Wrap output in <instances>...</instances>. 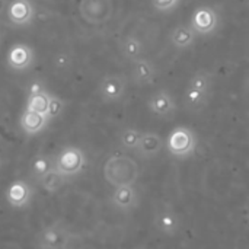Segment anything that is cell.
Instances as JSON below:
<instances>
[{"label":"cell","mask_w":249,"mask_h":249,"mask_svg":"<svg viewBox=\"0 0 249 249\" xmlns=\"http://www.w3.org/2000/svg\"><path fill=\"white\" fill-rule=\"evenodd\" d=\"M85 165H86V156L83 150L74 146L64 147L54 159V168L66 178L74 177L79 172H82Z\"/></svg>","instance_id":"277c9868"},{"label":"cell","mask_w":249,"mask_h":249,"mask_svg":"<svg viewBox=\"0 0 249 249\" xmlns=\"http://www.w3.org/2000/svg\"><path fill=\"white\" fill-rule=\"evenodd\" d=\"M80 16L90 25H102L112 18V0H80Z\"/></svg>","instance_id":"5b68a950"},{"label":"cell","mask_w":249,"mask_h":249,"mask_svg":"<svg viewBox=\"0 0 249 249\" xmlns=\"http://www.w3.org/2000/svg\"><path fill=\"white\" fill-rule=\"evenodd\" d=\"M143 51H144V45H143L140 38H137L134 35H128V36L123 38V41H121V53H123V55L125 58L133 61V60L142 57Z\"/></svg>","instance_id":"d6986e66"},{"label":"cell","mask_w":249,"mask_h":249,"mask_svg":"<svg viewBox=\"0 0 249 249\" xmlns=\"http://www.w3.org/2000/svg\"><path fill=\"white\" fill-rule=\"evenodd\" d=\"M142 131L137 130V128H124L120 134V143H121V147H124L125 150H136L140 139H142Z\"/></svg>","instance_id":"603a6c76"},{"label":"cell","mask_w":249,"mask_h":249,"mask_svg":"<svg viewBox=\"0 0 249 249\" xmlns=\"http://www.w3.org/2000/svg\"><path fill=\"white\" fill-rule=\"evenodd\" d=\"M98 92L104 102L107 104L118 102L125 96L127 79L123 74H108L101 80L98 86Z\"/></svg>","instance_id":"52a82bcc"},{"label":"cell","mask_w":249,"mask_h":249,"mask_svg":"<svg viewBox=\"0 0 249 249\" xmlns=\"http://www.w3.org/2000/svg\"><path fill=\"white\" fill-rule=\"evenodd\" d=\"M31 198H32V188L25 181H15L6 191L7 203L16 209L28 206Z\"/></svg>","instance_id":"2e32d148"},{"label":"cell","mask_w":249,"mask_h":249,"mask_svg":"<svg viewBox=\"0 0 249 249\" xmlns=\"http://www.w3.org/2000/svg\"><path fill=\"white\" fill-rule=\"evenodd\" d=\"M54 168V159L48 155H39L34 159L31 165V177L38 182L45 174H48Z\"/></svg>","instance_id":"44dd1931"},{"label":"cell","mask_w":249,"mask_h":249,"mask_svg":"<svg viewBox=\"0 0 249 249\" xmlns=\"http://www.w3.org/2000/svg\"><path fill=\"white\" fill-rule=\"evenodd\" d=\"M155 226L160 233L174 236L175 233H178V231L181 228V220H179L177 212L174 209H171L169 206H166L156 213Z\"/></svg>","instance_id":"5bb4252c"},{"label":"cell","mask_w":249,"mask_h":249,"mask_svg":"<svg viewBox=\"0 0 249 249\" xmlns=\"http://www.w3.org/2000/svg\"><path fill=\"white\" fill-rule=\"evenodd\" d=\"M247 88H248V90H249V76H248V79H247Z\"/></svg>","instance_id":"f1b7e54d"},{"label":"cell","mask_w":249,"mask_h":249,"mask_svg":"<svg viewBox=\"0 0 249 249\" xmlns=\"http://www.w3.org/2000/svg\"><path fill=\"white\" fill-rule=\"evenodd\" d=\"M163 146H165V142L158 133L147 131V133L142 134V139H140V142H139L134 152L142 159L150 160V159H155L162 152Z\"/></svg>","instance_id":"8fae6325"},{"label":"cell","mask_w":249,"mask_h":249,"mask_svg":"<svg viewBox=\"0 0 249 249\" xmlns=\"http://www.w3.org/2000/svg\"><path fill=\"white\" fill-rule=\"evenodd\" d=\"M64 181H66V177L61 175L55 168H53L48 174H45L39 181L38 184L41 185V188L44 191H47L48 194H54L57 193L63 185H64Z\"/></svg>","instance_id":"ffe728a7"},{"label":"cell","mask_w":249,"mask_h":249,"mask_svg":"<svg viewBox=\"0 0 249 249\" xmlns=\"http://www.w3.org/2000/svg\"><path fill=\"white\" fill-rule=\"evenodd\" d=\"M48 102H50V93L47 90L36 93V95H31V96H28V101H26V109L47 115Z\"/></svg>","instance_id":"7402d4cb"},{"label":"cell","mask_w":249,"mask_h":249,"mask_svg":"<svg viewBox=\"0 0 249 249\" xmlns=\"http://www.w3.org/2000/svg\"><path fill=\"white\" fill-rule=\"evenodd\" d=\"M35 54L34 50L26 44H15L9 48L7 53V64L18 71L26 70L34 64Z\"/></svg>","instance_id":"30bf717a"},{"label":"cell","mask_w":249,"mask_h":249,"mask_svg":"<svg viewBox=\"0 0 249 249\" xmlns=\"http://www.w3.org/2000/svg\"><path fill=\"white\" fill-rule=\"evenodd\" d=\"M165 146L174 158L184 160L196 153L197 136L188 127H177L169 133Z\"/></svg>","instance_id":"3957f363"},{"label":"cell","mask_w":249,"mask_h":249,"mask_svg":"<svg viewBox=\"0 0 249 249\" xmlns=\"http://www.w3.org/2000/svg\"><path fill=\"white\" fill-rule=\"evenodd\" d=\"M111 203L114 207L123 212H128L139 204V193L134 188V185H121L115 187L112 196H111Z\"/></svg>","instance_id":"9a60e30c"},{"label":"cell","mask_w":249,"mask_h":249,"mask_svg":"<svg viewBox=\"0 0 249 249\" xmlns=\"http://www.w3.org/2000/svg\"><path fill=\"white\" fill-rule=\"evenodd\" d=\"M190 25L197 35H210L217 31L220 25V16L216 9L203 4L193 12Z\"/></svg>","instance_id":"8992f818"},{"label":"cell","mask_w":249,"mask_h":249,"mask_svg":"<svg viewBox=\"0 0 249 249\" xmlns=\"http://www.w3.org/2000/svg\"><path fill=\"white\" fill-rule=\"evenodd\" d=\"M196 36H197V34L191 28L190 23H181L172 29V32L169 35V41L175 48L185 50V48H190L196 42Z\"/></svg>","instance_id":"e0dca14e"},{"label":"cell","mask_w":249,"mask_h":249,"mask_svg":"<svg viewBox=\"0 0 249 249\" xmlns=\"http://www.w3.org/2000/svg\"><path fill=\"white\" fill-rule=\"evenodd\" d=\"M48 121H50L48 115L25 109V112L20 117V127L26 134L32 136L41 133L47 127Z\"/></svg>","instance_id":"ac0fdd59"},{"label":"cell","mask_w":249,"mask_h":249,"mask_svg":"<svg viewBox=\"0 0 249 249\" xmlns=\"http://www.w3.org/2000/svg\"><path fill=\"white\" fill-rule=\"evenodd\" d=\"M36 245L39 248L57 249L67 248L71 241V233L60 225H53L45 228L36 238Z\"/></svg>","instance_id":"9c48e42d"},{"label":"cell","mask_w":249,"mask_h":249,"mask_svg":"<svg viewBox=\"0 0 249 249\" xmlns=\"http://www.w3.org/2000/svg\"><path fill=\"white\" fill-rule=\"evenodd\" d=\"M63 109H64V102L61 101V98L50 93V102H48V111H47L48 118L51 120V118L58 117L63 112Z\"/></svg>","instance_id":"cb8c5ba5"},{"label":"cell","mask_w":249,"mask_h":249,"mask_svg":"<svg viewBox=\"0 0 249 249\" xmlns=\"http://www.w3.org/2000/svg\"><path fill=\"white\" fill-rule=\"evenodd\" d=\"M131 77L133 82L139 86H147L152 85L156 79V67L153 63L144 57H139L133 60L131 64Z\"/></svg>","instance_id":"4fadbf2b"},{"label":"cell","mask_w":249,"mask_h":249,"mask_svg":"<svg viewBox=\"0 0 249 249\" xmlns=\"http://www.w3.org/2000/svg\"><path fill=\"white\" fill-rule=\"evenodd\" d=\"M147 108L153 115L163 120H171L177 112V101L171 92L160 89L150 95L147 101Z\"/></svg>","instance_id":"ba28073f"},{"label":"cell","mask_w":249,"mask_h":249,"mask_svg":"<svg viewBox=\"0 0 249 249\" xmlns=\"http://www.w3.org/2000/svg\"><path fill=\"white\" fill-rule=\"evenodd\" d=\"M140 171L137 162L130 156H111L104 165V177L109 185H134Z\"/></svg>","instance_id":"6da1fadb"},{"label":"cell","mask_w":249,"mask_h":249,"mask_svg":"<svg viewBox=\"0 0 249 249\" xmlns=\"http://www.w3.org/2000/svg\"><path fill=\"white\" fill-rule=\"evenodd\" d=\"M41 92H45V85L39 80H34L29 83L28 86V96L31 95H36V93H41Z\"/></svg>","instance_id":"4316f807"},{"label":"cell","mask_w":249,"mask_h":249,"mask_svg":"<svg viewBox=\"0 0 249 249\" xmlns=\"http://www.w3.org/2000/svg\"><path fill=\"white\" fill-rule=\"evenodd\" d=\"M35 9L31 0H13L9 4L7 9V16L12 23L18 26H25L29 25L34 20Z\"/></svg>","instance_id":"7c38bea8"},{"label":"cell","mask_w":249,"mask_h":249,"mask_svg":"<svg viewBox=\"0 0 249 249\" xmlns=\"http://www.w3.org/2000/svg\"><path fill=\"white\" fill-rule=\"evenodd\" d=\"M179 3H181V0H152L153 7L162 13H168V12L175 10L179 6Z\"/></svg>","instance_id":"d4e9b609"},{"label":"cell","mask_w":249,"mask_h":249,"mask_svg":"<svg viewBox=\"0 0 249 249\" xmlns=\"http://www.w3.org/2000/svg\"><path fill=\"white\" fill-rule=\"evenodd\" d=\"M210 89H212V73L206 69L197 70L185 89L184 93V107L190 112H198L201 111L210 96Z\"/></svg>","instance_id":"7a4b0ae2"},{"label":"cell","mask_w":249,"mask_h":249,"mask_svg":"<svg viewBox=\"0 0 249 249\" xmlns=\"http://www.w3.org/2000/svg\"><path fill=\"white\" fill-rule=\"evenodd\" d=\"M248 222H249V213H248Z\"/></svg>","instance_id":"f546056e"},{"label":"cell","mask_w":249,"mask_h":249,"mask_svg":"<svg viewBox=\"0 0 249 249\" xmlns=\"http://www.w3.org/2000/svg\"><path fill=\"white\" fill-rule=\"evenodd\" d=\"M70 63H71V58L66 53H58L55 55V58H54V64H55L57 69H66V67L70 66Z\"/></svg>","instance_id":"484cf974"},{"label":"cell","mask_w":249,"mask_h":249,"mask_svg":"<svg viewBox=\"0 0 249 249\" xmlns=\"http://www.w3.org/2000/svg\"><path fill=\"white\" fill-rule=\"evenodd\" d=\"M4 10H6V0H0V16L3 15Z\"/></svg>","instance_id":"83f0119b"}]
</instances>
